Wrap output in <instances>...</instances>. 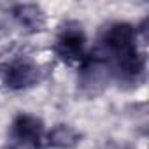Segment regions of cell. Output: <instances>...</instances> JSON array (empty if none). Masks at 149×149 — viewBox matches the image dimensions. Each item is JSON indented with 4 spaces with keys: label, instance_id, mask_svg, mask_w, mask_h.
Segmentation results:
<instances>
[{
    "label": "cell",
    "instance_id": "6da1fadb",
    "mask_svg": "<svg viewBox=\"0 0 149 149\" xmlns=\"http://www.w3.org/2000/svg\"><path fill=\"white\" fill-rule=\"evenodd\" d=\"M100 46L111 56L112 76L128 84H137L146 70V56L137 47V28L130 23H111L98 39Z\"/></svg>",
    "mask_w": 149,
    "mask_h": 149
},
{
    "label": "cell",
    "instance_id": "7a4b0ae2",
    "mask_svg": "<svg viewBox=\"0 0 149 149\" xmlns=\"http://www.w3.org/2000/svg\"><path fill=\"white\" fill-rule=\"evenodd\" d=\"M112 77L114 76L107 58L100 54L84 56L77 72V90L81 95L95 98L109 86Z\"/></svg>",
    "mask_w": 149,
    "mask_h": 149
},
{
    "label": "cell",
    "instance_id": "3957f363",
    "mask_svg": "<svg viewBox=\"0 0 149 149\" xmlns=\"http://www.w3.org/2000/svg\"><path fill=\"white\" fill-rule=\"evenodd\" d=\"M9 137L13 140V149H40L44 125L37 116L19 112L13 119Z\"/></svg>",
    "mask_w": 149,
    "mask_h": 149
},
{
    "label": "cell",
    "instance_id": "277c9868",
    "mask_svg": "<svg viewBox=\"0 0 149 149\" xmlns=\"http://www.w3.org/2000/svg\"><path fill=\"white\" fill-rule=\"evenodd\" d=\"M42 77V72L37 63L28 58H16L6 65L2 70L4 84L13 91H21L35 86Z\"/></svg>",
    "mask_w": 149,
    "mask_h": 149
},
{
    "label": "cell",
    "instance_id": "5b68a950",
    "mask_svg": "<svg viewBox=\"0 0 149 149\" xmlns=\"http://www.w3.org/2000/svg\"><path fill=\"white\" fill-rule=\"evenodd\" d=\"M84 46H86V37L79 26L63 28L54 40V53L60 60L67 63L83 61V58L86 56Z\"/></svg>",
    "mask_w": 149,
    "mask_h": 149
},
{
    "label": "cell",
    "instance_id": "8992f818",
    "mask_svg": "<svg viewBox=\"0 0 149 149\" xmlns=\"http://www.w3.org/2000/svg\"><path fill=\"white\" fill-rule=\"evenodd\" d=\"M11 14L18 21V25L30 33L40 32L46 25V14L35 4H18L11 9Z\"/></svg>",
    "mask_w": 149,
    "mask_h": 149
},
{
    "label": "cell",
    "instance_id": "52a82bcc",
    "mask_svg": "<svg viewBox=\"0 0 149 149\" xmlns=\"http://www.w3.org/2000/svg\"><path fill=\"white\" fill-rule=\"evenodd\" d=\"M81 137L83 135L76 128H72L70 125L60 123L49 130V133L46 137V146L53 147V149H74L79 146Z\"/></svg>",
    "mask_w": 149,
    "mask_h": 149
},
{
    "label": "cell",
    "instance_id": "ba28073f",
    "mask_svg": "<svg viewBox=\"0 0 149 149\" xmlns=\"http://www.w3.org/2000/svg\"><path fill=\"white\" fill-rule=\"evenodd\" d=\"M105 149H137L130 142H119V140H109L105 144Z\"/></svg>",
    "mask_w": 149,
    "mask_h": 149
}]
</instances>
